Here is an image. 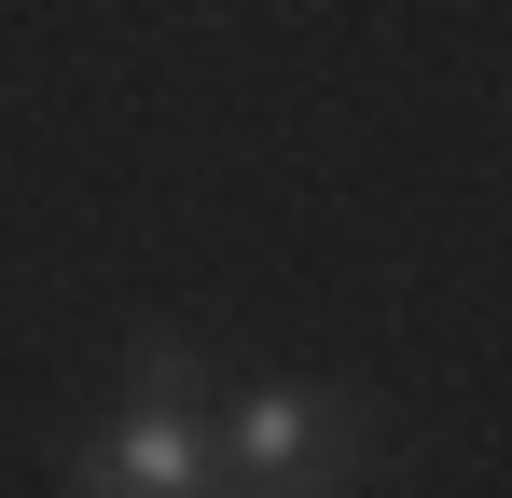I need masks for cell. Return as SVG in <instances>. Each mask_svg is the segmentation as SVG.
Instances as JSON below:
<instances>
[{
  "mask_svg": "<svg viewBox=\"0 0 512 498\" xmlns=\"http://www.w3.org/2000/svg\"><path fill=\"white\" fill-rule=\"evenodd\" d=\"M70 498H222V443H208V415H139L111 443L70 457Z\"/></svg>",
  "mask_w": 512,
  "mask_h": 498,
  "instance_id": "cell-2",
  "label": "cell"
},
{
  "mask_svg": "<svg viewBox=\"0 0 512 498\" xmlns=\"http://www.w3.org/2000/svg\"><path fill=\"white\" fill-rule=\"evenodd\" d=\"M125 402H139V415H208V374H194V346H139V360H125Z\"/></svg>",
  "mask_w": 512,
  "mask_h": 498,
  "instance_id": "cell-3",
  "label": "cell"
},
{
  "mask_svg": "<svg viewBox=\"0 0 512 498\" xmlns=\"http://www.w3.org/2000/svg\"><path fill=\"white\" fill-rule=\"evenodd\" d=\"M236 498H291V485H236Z\"/></svg>",
  "mask_w": 512,
  "mask_h": 498,
  "instance_id": "cell-4",
  "label": "cell"
},
{
  "mask_svg": "<svg viewBox=\"0 0 512 498\" xmlns=\"http://www.w3.org/2000/svg\"><path fill=\"white\" fill-rule=\"evenodd\" d=\"M222 471L236 485H291V498H333L346 471H374V415L346 388H250L222 415Z\"/></svg>",
  "mask_w": 512,
  "mask_h": 498,
  "instance_id": "cell-1",
  "label": "cell"
}]
</instances>
